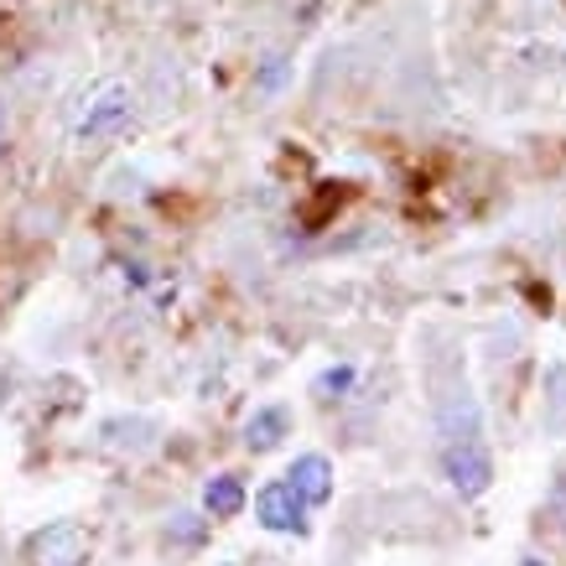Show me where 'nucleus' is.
Returning a JSON list of instances; mask_svg holds the SVG:
<instances>
[{
  "mask_svg": "<svg viewBox=\"0 0 566 566\" xmlns=\"http://www.w3.org/2000/svg\"><path fill=\"white\" fill-rule=\"evenodd\" d=\"M6 140H11V104L0 99V151H6Z\"/></svg>",
  "mask_w": 566,
  "mask_h": 566,
  "instance_id": "9",
  "label": "nucleus"
},
{
  "mask_svg": "<svg viewBox=\"0 0 566 566\" xmlns=\"http://www.w3.org/2000/svg\"><path fill=\"white\" fill-rule=\"evenodd\" d=\"M437 452H442L447 483L463 499L489 494L494 483V452L483 442V411L468 379H447L437 390Z\"/></svg>",
  "mask_w": 566,
  "mask_h": 566,
  "instance_id": "1",
  "label": "nucleus"
},
{
  "mask_svg": "<svg viewBox=\"0 0 566 566\" xmlns=\"http://www.w3.org/2000/svg\"><path fill=\"white\" fill-rule=\"evenodd\" d=\"M255 520L275 535H296L302 525H307V499H302V489H296L292 479L265 483V489L255 494Z\"/></svg>",
  "mask_w": 566,
  "mask_h": 566,
  "instance_id": "3",
  "label": "nucleus"
},
{
  "mask_svg": "<svg viewBox=\"0 0 566 566\" xmlns=\"http://www.w3.org/2000/svg\"><path fill=\"white\" fill-rule=\"evenodd\" d=\"M130 115H136V94H130L125 84H104L99 94L84 104V115L73 120V140H78V146H88V140L115 136V130H125V125H130Z\"/></svg>",
  "mask_w": 566,
  "mask_h": 566,
  "instance_id": "2",
  "label": "nucleus"
},
{
  "mask_svg": "<svg viewBox=\"0 0 566 566\" xmlns=\"http://www.w3.org/2000/svg\"><path fill=\"white\" fill-rule=\"evenodd\" d=\"M281 431H286V411H260L255 421H250V442L271 447V442H281Z\"/></svg>",
  "mask_w": 566,
  "mask_h": 566,
  "instance_id": "7",
  "label": "nucleus"
},
{
  "mask_svg": "<svg viewBox=\"0 0 566 566\" xmlns=\"http://www.w3.org/2000/svg\"><path fill=\"white\" fill-rule=\"evenodd\" d=\"M292 483L302 489L307 504H323V499L333 494V463H327L323 452H302L292 463Z\"/></svg>",
  "mask_w": 566,
  "mask_h": 566,
  "instance_id": "5",
  "label": "nucleus"
},
{
  "mask_svg": "<svg viewBox=\"0 0 566 566\" xmlns=\"http://www.w3.org/2000/svg\"><path fill=\"white\" fill-rule=\"evenodd\" d=\"M525 566H546V562H535V556H531V562H525Z\"/></svg>",
  "mask_w": 566,
  "mask_h": 566,
  "instance_id": "10",
  "label": "nucleus"
},
{
  "mask_svg": "<svg viewBox=\"0 0 566 566\" xmlns=\"http://www.w3.org/2000/svg\"><path fill=\"white\" fill-rule=\"evenodd\" d=\"M354 385V369H327V375H317V395L323 400H333V390H348Z\"/></svg>",
  "mask_w": 566,
  "mask_h": 566,
  "instance_id": "8",
  "label": "nucleus"
},
{
  "mask_svg": "<svg viewBox=\"0 0 566 566\" xmlns=\"http://www.w3.org/2000/svg\"><path fill=\"white\" fill-rule=\"evenodd\" d=\"M203 510L213 520H234L244 510V483L240 479H213L203 489Z\"/></svg>",
  "mask_w": 566,
  "mask_h": 566,
  "instance_id": "6",
  "label": "nucleus"
},
{
  "mask_svg": "<svg viewBox=\"0 0 566 566\" xmlns=\"http://www.w3.org/2000/svg\"><path fill=\"white\" fill-rule=\"evenodd\" d=\"M32 562L36 566H84L88 562V541L84 531L63 520V525H48V531L32 541Z\"/></svg>",
  "mask_w": 566,
  "mask_h": 566,
  "instance_id": "4",
  "label": "nucleus"
}]
</instances>
